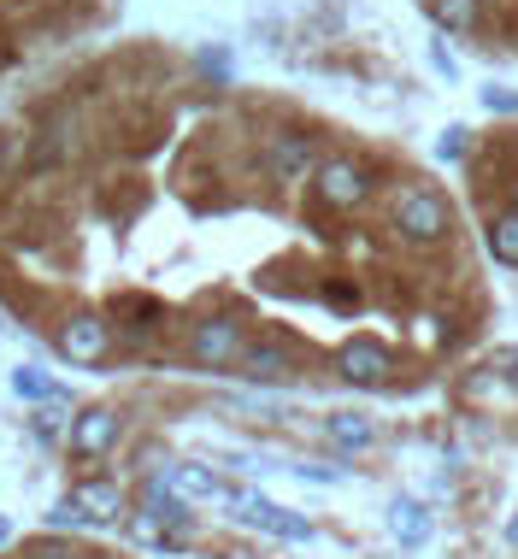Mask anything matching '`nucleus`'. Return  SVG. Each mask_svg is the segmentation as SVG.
I'll list each match as a JSON object with an SVG mask.
<instances>
[{"instance_id": "obj_1", "label": "nucleus", "mask_w": 518, "mask_h": 559, "mask_svg": "<svg viewBox=\"0 0 518 559\" xmlns=\"http://www.w3.org/2000/svg\"><path fill=\"white\" fill-rule=\"evenodd\" d=\"M106 12V0H0V78L19 71L30 53L59 48Z\"/></svg>"}, {"instance_id": "obj_2", "label": "nucleus", "mask_w": 518, "mask_h": 559, "mask_svg": "<svg viewBox=\"0 0 518 559\" xmlns=\"http://www.w3.org/2000/svg\"><path fill=\"white\" fill-rule=\"evenodd\" d=\"M377 183H384V177H377L372 159H360V154H325V159H318V171L307 177L313 213H337V218L360 213V206L377 194Z\"/></svg>"}, {"instance_id": "obj_3", "label": "nucleus", "mask_w": 518, "mask_h": 559, "mask_svg": "<svg viewBox=\"0 0 518 559\" xmlns=\"http://www.w3.org/2000/svg\"><path fill=\"white\" fill-rule=\"evenodd\" d=\"M389 230L401 236L407 248H436V241L454 230L448 194L431 189V183H401L389 194Z\"/></svg>"}, {"instance_id": "obj_4", "label": "nucleus", "mask_w": 518, "mask_h": 559, "mask_svg": "<svg viewBox=\"0 0 518 559\" xmlns=\"http://www.w3.org/2000/svg\"><path fill=\"white\" fill-rule=\"evenodd\" d=\"M242 347H248V330L236 319H224V312H212V319H195L189 336H183V359L201 371H236L242 366Z\"/></svg>"}, {"instance_id": "obj_5", "label": "nucleus", "mask_w": 518, "mask_h": 559, "mask_svg": "<svg viewBox=\"0 0 518 559\" xmlns=\"http://www.w3.org/2000/svg\"><path fill=\"white\" fill-rule=\"evenodd\" d=\"M118 442H125V413L118 406H78L71 413V425H66V448H71V460H106Z\"/></svg>"}, {"instance_id": "obj_6", "label": "nucleus", "mask_w": 518, "mask_h": 559, "mask_svg": "<svg viewBox=\"0 0 518 559\" xmlns=\"http://www.w3.org/2000/svg\"><path fill=\"white\" fill-rule=\"evenodd\" d=\"M54 354L71 359V366H101V359L113 354V324H106V312H66V319L54 324Z\"/></svg>"}, {"instance_id": "obj_7", "label": "nucleus", "mask_w": 518, "mask_h": 559, "mask_svg": "<svg viewBox=\"0 0 518 559\" xmlns=\"http://www.w3.org/2000/svg\"><path fill=\"white\" fill-rule=\"evenodd\" d=\"M165 319H172V312H165V300H154L148 289H125V295L113 300V312H106L113 336H125L130 354H148V342L165 330Z\"/></svg>"}, {"instance_id": "obj_8", "label": "nucleus", "mask_w": 518, "mask_h": 559, "mask_svg": "<svg viewBox=\"0 0 518 559\" xmlns=\"http://www.w3.org/2000/svg\"><path fill=\"white\" fill-rule=\"evenodd\" d=\"M389 371H395V354L377 336H348L337 347V377L348 389H384Z\"/></svg>"}, {"instance_id": "obj_9", "label": "nucleus", "mask_w": 518, "mask_h": 559, "mask_svg": "<svg viewBox=\"0 0 518 559\" xmlns=\"http://www.w3.org/2000/svg\"><path fill=\"white\" fill-rule=\"evenodd\" d=\"M248 383H289L295 377V347L278 342V336H259L242 347V366H236Z\"/></svg>"}, {"instance_id": "obj_10", "label": "nucleus", "mask_w": 518, "mask_h": 559, "mask_svg": "<svg viewBox=\"0 0 518 559\" xmlns=\"http://www.w3.org/2000/svg\"><path fill=\"white\" fill-rule=\"evenodd\" d=\"M318 436H325L330 448H342V453H365L377 442V418L354 413V406H337V413L318 418Z\"/></svg>"}, {"instance_id": "obj_11", "label": "nucleus", "mask_w": 518, "mask_h": 559, "mask_svg": "<svg viewBox=\"0 0 518 559\" xmlns=\"http://www.w3.org/2000/svg\"><path fill=\"white\" fill-rule=\"evenodd\" d=\"M165 483H172L189 507L195 501H224V477L212 472L207 460H172V465H165Z\"/></svg>"}, {"instance_id": "obj_12", "label": "nucleus", "mask_w": 518, "mask_h": 559, "mask_svg": "<svg viewBox=\"0 0 518 559\" xmlns=\"http://www.w3.org/2000/svg\"><path fill=\"white\" fill-rule=\"evenodd\" d=\"M71 501H78L95 524H125V489H118L113 477H83L78 489H71Z\"/></svg>"}, {"instance_id": "obj_13", "label": "nucleus", "mask_w": 518, "mask_h": 559, "mask_svg": "<svg viewBox=\"0 0 518 559\" xmlns=\"http://www.w3.org/2000/svg\"><path fill=\"white\" fill-rule=\"evenodd\" d=\"M389 531L401 548H419V542H431V507L413 501V495H401V501L389 507Z\"/></svg>"}, {"instance_id": "obj_14", "label": "nucleus", "mask_w": 518, "mask_h": 559, "mask_svg": "<svg viewBox=\"0 0 518 559\" xmlns=\"http://www.w3.org/2000/svg\"><path fill=\"white\" fill-rule=\"evenodd\" d=\"M424 12H431V24L448 29V36H471V29L483 24V0H424Z\"/></svg>"}, {"instance_id": "obj_15", "label": "nucleus", "mask_w": 518, "mask_h": 559, "mask_svg": "<svg viewBox=\"0 0 518 559\" xmlns=\"http://www.w3.org/2000/svg\"><path fill=\"white\" fill-rule=\"evenodd\" d=\"M12 395H19V401H42V406H48V401H71L66 389H59L48 371H36V366H19V371H12Z\"/></svg>"}, {"instance_id": "obj_16", "label": "nucleus", "mask_w": 518, "mask_h": 559, "mask_svg": "<svg viewBox=\"0 0 518 559\" xmlns=\"http://www.w3.org/2000/svg\"><path fill=\"white\" fill-rule=\"evenodd\" d=\"M483 236H490V253H495V260L518 271V213H513V206H507V213H495Z\"/></svg>"}, {"instance_id": "obj_17", "label": "nucleus", "mask_w": 518, "mask_h": 559, "mask_svg": "<svg viewBox=\"0 0 518 559\" xmlns=\"http://www.w3.org/2000/svg\"><path fill=\"white\" fill-rule=\"evenodd\" d=\"M12 559H83V548H78V542H66V536H36V542H24V548L19 554H12Z\"/></svg>"}, {"instance_id": "obj_18", "label": "nucleus", "mask_w": 518, "mask_h": 559, "mask_svg": "<svg viewBox=\"0 0 518 559\" xmlns=\"http://www.w3.org/2000/svg\"><path fill=\"white\" fill-rule=\"evenodd\" d=\"M48 524H54V536H59V531H78V524H95V519H89V512L66 495V501H59V507L48 512Z\"/></svg>"}, {"instance_id": "obj_19", "label": "nucleus", "mask_w": 518, "mask_h": 559, "mask_svg": "<svg viewBox=\"0 0 518 559\" xmlns=\"http://www.w3.org/2000/svg\"><path fill=\"white\" fill-rule=\"evenodd\" d=\"M466 147H471V130H442V159H466Z\"/></svg>"}, {"instance_id": "obj_20", "label": "nucleus", "mask_w": 518, "mask_h": 559, "mask_svg": "<svg viewBox=\"0 0 518 559\" xmlns=\"http://www.w3.org/2000/svg\"><path fill=\"white\" fill-rule=\"evenodd\" d=\"M325 300H330L337 312H354V307H360V289H354V283H330Z\"/></svg>"}, {"instance_id": "obj_21", "label": "nucleus", "mask_w": 518, "mask_h": 559, "mask_svg": "<svg viewBox=\"0 0 518 559\" xmlns=\"http://www.w3.org/2000/svg\"><path fill=\"white\" fill-rule=\"evenodd\" d=\"M483 100H490L495 112H518V95H513V88H483Z\"/></svg>"}, {"instance_id": "obj_22", "label": "nucleus", "mask_w": 518, "mask_h": 559, "mask_svg": "<svg viewBox=\"0 0 518 559\" xmlns=\"http://www.w3.org/2000/svg\"><path fill=\"white\" fill-rule=\"evenodd\" d=\"M431 59H436L442 78H454V59H448V48H442V41H431Z\"/></svg>"}, {"instance_id": "obj_23", "label": "nucleus", "mask_w": 518, "mask_h": 559, "mask_svg": "<svg viewBox=\"0 0 518 559\" xmlns=\"http://www.w3.org/2000/svg\"><path fill=\"white\" fill-rule=\"evenodd\" d=\"M507 542H513V548H518V512H513V524H507Z\"/></svg>"}, {"instance_id": "obj_24", "label": "nucleus", "mask_w": 518, "mask_h": 559, "mask_svg": "<svg viewBox=\"0 0 518 559\" xmlns=\"http://www.w3.org/2000/svg\"><path fill=\"white\" fill-rule=\"evenodd\" d=\"M7 542H12V524H7V519H0V548H7Z\"/></svg>"}, {"instance_id": "obj_25", "label": "nucleus", "mask_w": 518, "mask_h": 559, "mask_svg": "<svg viewBox=\"0 0 518 559\" xmlns=\"http://www.w3.org/2000/svg\"><path fill=\"white\" fill-rule=\"evenodd\" d=\"M83 559H118V554H101V548H83Z\"/></svg>"}, {"instance_id": "obj_26", "label": "nucleus", "mask_w": 518, "mask_h": 559, "mask_svg": "<svg viewBox=\"0 0 518 559\" xmlns=\"http://www.w3.org/2000/svg\"><path fill=\"white\" fill-rule=\"evenodd\" d=\"M513 213H518V183H513Z\"/></svg>"}]
</instances>
